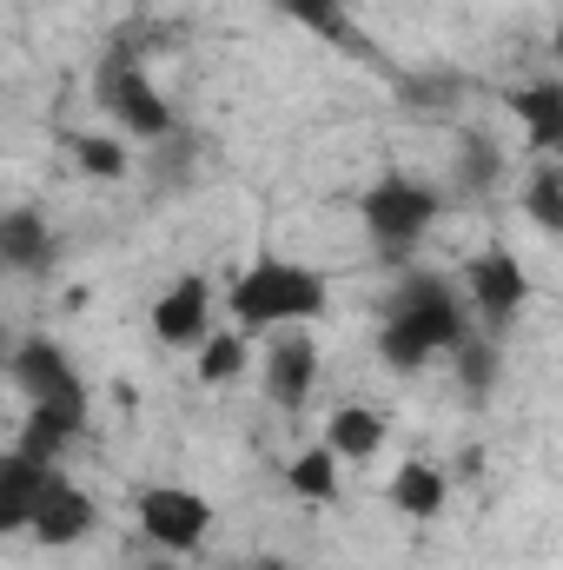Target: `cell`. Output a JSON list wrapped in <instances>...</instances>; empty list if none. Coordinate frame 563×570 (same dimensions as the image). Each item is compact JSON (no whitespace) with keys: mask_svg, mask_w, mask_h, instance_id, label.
I'll return each instance as SVG.
<instances>
[{"mask_svg":"<svg viewBox=\"0 0 563 570\" xmlns=\"http://www.w3.org/2000/svg\"><path fill=\"white\" fill-rule=\"evenodd\" d=\"M206 524H213L206 498H192V491H179V484H152V491H140V531L159 544V551H192V544L206 538Z\"/></svg>","mask_w":563,"mask_h":570,"instance_id":"5","label":"cell"},{"mask_svg":"<svg viewBox=\"0 0 563 570\" xmlns=\"http://www.w3.org/2000/svg\"><path fill=\"white\" fill-rule=\"evenodd\" d=\"M279 7L298 20V27H312V33L338 40V47H358V33L345 27V0H279Z\"/></svg>","mask_w":563,"mask_h":570,"instance_id":"23","label":"cell"},{"mask_svg":"<svg viewBox=\"0 0 563 570\" xmlns=\"http://www.w3.org/2000/svg\"><path fill=\"white\" fill-rule=\"evenodd\" d=\"M246 570H292V564H279V558H246Z\"/></svg>","mask_w":563,"mask_h":570,"instance_id":"26","label":"cell"},{"mask_svg":"<svg viewBox=\"0 0 563 570\" xmlns=\"http://www.w3.org/2000/svg\"><path fill=\"white\" fill-rule=\"evenodd\" d=\"M233 312L239 325H305L325 312V279L292 259H253L233 285Z\"/></svg>","mask_w":563,"mask_h":570,"instance_id":"2","label":"cell"},{"mask_svg":"<svg viewBox=\"0 0 563 570\" xmlns=\"http://www.w3.org/2000/svg\"><path fill=\"white\" fill-rule=\"evenodd\" d=\"M206 318H213V292H206V279H179L159 305H152V332H159L166 345H179V352H192V345L206 338Z\"/></svg>","mask_w":563,"mask_h":570,"instance_id":"9","label":"cell"},{"mask_svg":"<svg viewBox=\"0 0 563 570\" xmlns=\"http://www.w3.org/2000/svg\"><path fill=\"white\" fill-rule=\"evenodd\" d=\"M226 570H246V564H226Z\"/></svg>","mask_w":563,"mask_h":570,"instance_id":"29","label":"cell"},{"mask_svg":"<svg viewBox=\"0 0 563 570\" xmlns=\"http://www.w3.org/2000/svg\"><path fill=\"white\" fill-rule=\"evenodd\" d=\"M7 352H13V345H7V325H0V372H7Z\"/></svg>","mask_w":563,"mask_h":570,"instance_id":"27","label":"cell"},{"mask_svg":"<svg viewBox=\"0 0 563 570\" xmlns=\"http://www.w3.org/2000/svg\"><path fill=\"white\" fill-rule=\"evenodd\" d=\"M0 273H7V266H0Z\"/></svg>","mask_w":563,"mask_h":570,"instance_id":"30","label":"cell"},{"mask_svg":"<svg viewBox=\"0 0 563 570\" xmlns=\"http://www.w3.org/2000/svg\"><path fill=\"white\" fill-rule=\"evenodd\" d=\"M285 478H292V491H298L305 504H325V498L338 491V458H332L325 444H312V451H298V458H292V471H285Z\"/></svg>","mask_w":563,"mask_h":570,"instance_id":"19","label":"cell"},{"mask_svg":"<svg viewBox=\"0 0 563 570\" xmlns=\"http://www.w3.org/2000/svg\"><path fill=\"white\" fill-rule=\"evenodd\" d=\"M312 379H318V345L312 338H279L273 358H266V399L279 412H298L312 399Z\"/></svg>","mask_w":563,"mask_h":570,"instance_id":"10","label":"cell"},{"mask_svg":"<svg viewBox=\"0 0 563 570\" xmlns=\"http://www.w3.org/2000/svg\"><path fill=\"white\" fill-rule=\"evenodd\" d=\"M93 87H100V107H107V114H113L127 134H140L146 146L172 134V107L159 100V87H152L140 67L127 60V47H120V53L100 67V80H93Z\"/></svg>","mask_w":563,"mask_h":570,"instance_id":"4","label":"cell"},{"mask_svg":"<svg viewBox=\"0 0 563 570\" xmlns=\"http://www.w3.org/2000/svg\"><path fill=\"white\" fill-rule=\"evenodd\" d=\"M385 444V419L378 412H365V405H338L332 412V425H325V451L332 458H372Z\"/></svg>","mask_w":563,"mask_h":570,"instance_id":"15","label":"cell"},{"mask_svg":"<svg viewBox=\"0 0 563 570\" xmlns=\"http://www.w3.org/2000/svg\"><path fill=\"white\" fill-rule=\"evenodd\" d=\"M192 166H199V140H192V134H179V127H172L166 140H152V153H146V173H152L159 186H179Z\"/></svg>","mask_w":563,"mask_h":570,"instance_id":"22","label":"cell"},{"mask_svg":"<svg viewBox=\"0 0 563 570\" xmlns=\"http://www.w3.org/2000/svg\"><path fill=\"white\" fill-rule=\"evenodd\" d=\"M7 379H13L33 405H53V399H87V392H80V379H73V365H67V352H60L53 338H20V345L7 352Z\"/></svg>","mask_w":563,"mask_h":570,"instance_id":"6","label":"cell"},{"mask_svg":"<svg viewBox=\"0 0 563 570\" xmlns=\"http://www.w3.org/2000/svg\"><path fill=\"white\" fill-rule=\"evenodd\" d=\"M392 504H398L405 518H437V511H444V471H431V464H398Z\"/></svg>","mask_w":563,"mask_h":570,"instance_id":"16","label":"cell"},{"mask_svg":"<svg viewBox=\"0 0 563 570\" xmlns=\"http://www.w3.org/2000/svg\"><path fill=\"white\" fill-rule=\"evenodd\" d=\"M398 100L405 107H424V114H451L464 100V80L444 73V67H424V73H398Z\"/></svg>","mask_w":563,"mask_h":570,"instance_id":"18","label":"cell"},{"mask_svg":"<svg viewBox=\"0 0 563 570\" xmlns=\"http://www.w3.org/2000/svg\"><path fill=\"white\" fill-rule=\"evenodd\" d=\"M451 358H457V385L471 392V399H484L491 385H497V338H484V332H464L457 345H451Z\"/></svg>","mask_w":563,"mask_h":570,"instance_id":"17","label":"cell"},{"mask_svg":"<svg viewBox=\"0 0 563 570\" xmlns=\"http://www.w3.org/2000/svg\"><path fill=\"white\" fill-rule=\"evenodd\" d=\"M27 531H33L40 544H73V538H87V531H93V498H87L80 484H67L60 471H47V484H40V504H33V518H27Z\"/></svg>","mask_w":563,"mask_h":570,"instance_id":"8","label":"cell"},{"mask_svg":"<svg viewBox=\"0 0 563 570\" xmlns=\"http://www.w3.org/2000/svg\"><path fill=\"white\" fill-rule=\"evenodd\" d=\"M239 372H246V338L206 332V338H199V379H206V385H233Z\"/></svg>","mask_w":563,"mask_h":570,"instance_id":"21","label":"cell"},{"mask_svg":"<svg viewBox=\"0 0 563 570\" xmlns=\"http://www.w3.org/2000/svg\"><path fill=\"white\" fill-rule=\"evenodd\" d=\"M464 285H471V298H477V312H484V338H497L511 318H517V305H524V292H531V279H524V266L511 259V253H484V259H471V273H464Z\"/></svg>","mask_w":563,"mask_h":570,"instance_id":"7","label":"cell"},{"mask_svg":"<svg viewBox=\"0 0 563 570\" xmlns=\"http://www.w3.org/2000/svg\"><path fill=\"white\" fill-rule=\"evenodd\" d=\"M464 312H457V292L437 279V273H405L392 292V312H385V332H378V358L392 372H418L431 352H451L464 338Z\"/></svg>","mask_w":563,"mask_h":570,"instance_id":"1","label":"cell"},{"mask_svg":"<svg viewBox=\"0 0 563 570\" xmlns=\"http://www.w3.org/2000/svg\"><path fill=\"white\" fill-rule=\"evenodd\" d=\"M80 431H87V399H53V405H33V412H27V425H20V444H13V451L53 464L60 444L80 438Z\"/></svg>","mask_w":563,"mask_h":570,"instance_id":"11","label":"cell"},{"mask_svg":"<svg viewBox=\"0 0 563 570\" xmlns=\"http://www.w3.org/2000/svg\"><path fill=\"white\" fill-rule=\"evenodd\" d=\"M524 213L544 226V233H563V173L557 166H537L531 186H524Z\"/></svg>","mask_w":563,"mask_h":570,"instance_id":"24","label":"cell"},{"mask_svg":"<svg viewBox=\"0 0 563 570\" xmlns=\"http://www.w3.org/2000/svg\"><path fill=\"white\" fill-rule=\"evenodd\" d=\"M146 570H179V564H146Z\"/></svg>","mask_w":563,"mask_h":570,"instance_id":"28","label":"cell"},{"mask_svg":"<svg viewBox=\"0 0 563 570\" xmlns=\"http://www.w3.org/2000/svg\"><path fill=\"white\" fill-rule=\"evenodd\" d=\"M511 114L524 120V134H531L537 153H557V146H563V80L517 87V94H511Z\"/></svg>","mask_w":563,"mask_h":570,"instance_id":"14","label":"cell"},{"mask_svg":"<svg viewBox=\"0 0 563 570\" xmlns=\"http://www.w3.org/2000/svg\"><path fill=\"white\" fill-rule=\"evenodd\" d=\"M497 173H504V159H497V146H491V134L464 127V134H457V179H464L471 193H484V186H491Z\"/></svg>","mask_w":563,"mask_h":570,"instance_id":"20","label":"cell"},{"mask_svg":"<svg viewBox=\"0 0 563 570\" xmlns=\"http://www.w3.org/2000/svg\"><path fill=\"white\" fill-rule=\"evenodd\" d=\"M0 266L7 273H47L53 266V233L33 206H13L0 213Z\"/></svg>","mask_w":563,"mask_h":570,"instance_id":"12","label":"cell"},{"mask_svg":"<svg viewBox=\"0 0 563 570\" xmlns=\"http://www.w3.org/2000/svg\"><path fill=\"white\" fill-rule=\"evenodd\" d=\"M73 159H80V173H93V179H120V173H127V146L107 140V134H80V140H73Z\"/></svg>","mask_w":563,"mask_h":570,"instance_id":"25","label":"cell"},{"mask_svg":"<svg viewBox=\"0 0 563 570\" xmlns=\"http://www.w3.org/2000/svg\"><path fill=\"white\" fill-rule=\"evenodd\" d=\"M47 471H53V464H40V458H27V451H0V538H7V531H27Z\"/></svg>","mask_w":563,"mask_h":570,"instance_id":"13","label":"cell"},{"mask_svg":"<svg viewBox=\"0 0 563 570\" xmlns=\"http://www.w3.org/2000/svg\"><path fill=\"white\" fill-rule=\"evenodd\" d=\"M358 213H365V233L378 239V253L405 259L424 233H431V219H437V193L418 186V179H405V173H385V179L358 199Z\"/></svg>","mask_w":563,"mask_h":570,"instance_id":"3","label":"cell"}]
</instances>
